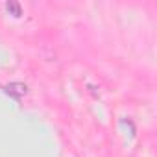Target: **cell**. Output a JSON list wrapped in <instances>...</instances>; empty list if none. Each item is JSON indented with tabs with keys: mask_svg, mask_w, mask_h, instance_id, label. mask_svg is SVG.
<instances>
[{
	"mask_svg": "<svg viewBox=\"0 0 157 157\" xmlns=\"http://www.w3.org/2000/svg\"><path fill=\"white\" fill-rule=\"evenodd\" d=\"M4 91H6L10 96H13L15 100H21V98L28 93V87H26L24 83H21V82H11V83H8V85L4 87Z\"/></svg>",
	"mask_w": 157,
	"mask_h": 157,
	"instance_id": "1",
	"label": "cell"
},
{
	"mask_svg": "<svg viewBox=\"0 0 157 157\" xmlns=\"http://www.w3.org/2000/svg\"><path fill=\"white\" fill-rule=\"evenodd\" d=\"M6 8H8V11H10L13 17H21V15H22V8H21L19 2H15V0H10V2L6 4Z\"/></svg>",
	"mask_w": 157,
	"mask_h": 157,
	"instance_id": "2",
	"label": "cell"
}]
</instances>
